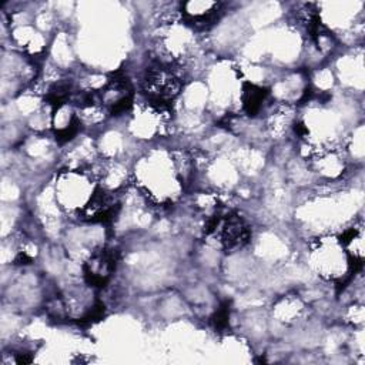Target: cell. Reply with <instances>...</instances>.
I'll return each mask as SVG.
<instances>
[{
	"instance_id": "1",
	"label": "cell",
	"mask_w": 365,
	"mask_h": 365,
	"mask_svg": "<svg viewBox=\"0 0 365 365\" xmlns=\"http://www.w3.org/2000/svg\"><path fill=\"white\" fill-rule=\"evenodd\" d=\"M211 235L217 238L221 250L235 252L250 244L252 234L248 222L241 215L230 212L225 215L220 214L218 222Z\"/></svg>"
}]
</instances>
